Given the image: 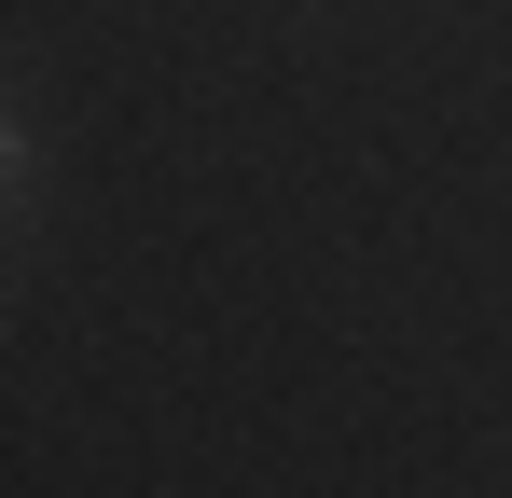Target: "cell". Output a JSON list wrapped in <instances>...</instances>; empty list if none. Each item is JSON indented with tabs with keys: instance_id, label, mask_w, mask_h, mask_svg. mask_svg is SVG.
Masks as SVG:
<instances>
[{
	"instance_id": "obj_1",
	"label": "cell",
	"mask_w": 512,
	"mask_h": 498,
	"mask_svg": "<svg viewBox=\"0 0 512 498\" xmlns=\"http://www.w3.org/2000/svg\"><path fill=\"white\" fill-rule=\"evenodd\" d=\"M14 180H28V125L0 111V194H14Z\"/></svg>"
}]
</instances>
